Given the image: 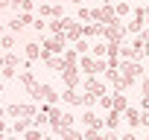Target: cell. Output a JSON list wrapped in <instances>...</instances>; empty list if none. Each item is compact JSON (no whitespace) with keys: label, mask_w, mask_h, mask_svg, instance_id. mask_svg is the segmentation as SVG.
<instances>
[{"label":"cell","mask_w":149,"mask_h":140,"mask_svg":"<svg viewBox=\"0 0 149 140\" xmlns=\"http://www.w3.org/2000/svg\"><path fill=\"white\" fill-rule=\"evenodd\" d=\"M140 76H143L140 61H120V91L132 88V85H134V79H140Z\"/></svg>","instance_id":"6da1fadb"},{"label":"cell","mask_w":149,"mask_h":140,"mask_svg":"<svg viewBox=\"0 0 149 140\" xmlns=\"http://www.w3.org/2000/svg\"><path fill=\"white\" fill-rule=\"evenodd\" d=\"M79 70H85L88 76H97V73H105V70H108V61L94 58V55H82L79 58Z\"/></svg>","instance_id":"7a4b0ae2"},{"label":"cell","mask_w":149,"mask_h":140,"mask_svg":"<svg viewBox=\"0 0 149 140\" xmlns=\"http://www.w3.org/2000/svg\"><path fill=\"white\" fill-rule=\"evenodd\" d=\"M91 18L94 21H100V24H105V26H111V24H117L120 18H117V12L111 9V6H97V9H91Z\"/></svg>","instance_id":"3957f363"},{"label":"cell","mask_w":149,"mask_h":140,"mask_svg":"<svg viewBox=\"0 0 149 140\" xmlns=\"http://www.w3.org/2000/svg\"><path fill=\"white\" fill-rule=\"evenodd\" d=\"M126 35H129V29L117 21V24L105 26V35H102V38H105V41H111V44H123V41H126Z\"/></svg>","instance_id":"277c9868"},{"label":"cell","mask_w":149,"mask_h":140,"mask_svg":"<svg viewBox=\"0 0 149 140\" xmlns=\"http://www.w3.org/2000/svg\"><path fill=\"white\" fill-rule=\"evenodd\" d=\"M64 32L61 35H50V38H44V47H41V53H50V55H58V53H64Z\"/></svg>","instance_id":"5b68a950"},{"label":"cell","mask_w":149,"mask_h":140,"mask_svg":"<svg viewBox=\"0 0 149 140\" xmlns=\"http://www.w3.org/2000/svg\"><path fill=\"white\" fill-rule=\"evenodd\" d=\"M29 96H32V99H44L47 105H56V102H58V94L53 91V85H41V82H38V88H35Z\"/></svg>","instance_id":"8992f818"},{"label":"cell","mask_w":149,"mask_h":140,"mask_svg":"<svg viewBox=\"0 0 149 140\" xmlns=\"http://www.w3.org/2000/svg\"><path fill=\"white\" fill-rule=\"evenodd\" d=\"M64 38H67V41H79V38H85V24H76L73 18H67V29H64Z\"/></svg>","instance_id":"52a82bcc"},{"label":"cell","mask_w":149,"mask_h":140,"mask_svg":"<svg viewBox=\"0 0 149 140\" xmlns=\"http://www.w3.org/2000/svg\"><path fill=\"white\" fill-rule=\"evenodd\" d=\"M61 79H64L67 88H79V64H67L61 70Z\"/></svg>","instance_id":"ba28073f"},{"label":"cell","mask_w":149,"mask_h":140,"mask_svg":"<svg viewBox=\"0 0 149 140\" xmlns=\"http://www.w3.org/2000/svg\"><path fill=\"white\" fill-rule=\"evenodd\" d=\"M85 94H94L97 99L105 96V82H100L97 76H88V79H85Z\"/></svg>","instance_id":"9c48e42d"},{"label":"cell","mask_w":149,"mask_h":140,"mask_svg":"<svg viewBox=\"0 0 149 140\" xmlns=\"http://www.w3.org/2000/svg\"><path fill=\"white\" fill-rule=\"evenodd\" d=\"M143 21H146V9H134V15H132V24H129L126 29L140 35V32H143Z\"/></svg>","instance_id":"30bf717a"},{"label":"cell","mask_w":149,"mask_h":140,"mask_svg":"<svg viewBox=\"0 0 149 140\" xmlns=\"http://www.w3.org/2000/svg\"><path fill=\"white\" fill-rule=\"evenodd\" d=\"M82 123H85V128H102V125H105V120H102V117H97L91 108L82 114Z\"/></svg>","instance_id":"8fae6325"},{"label":"cell","mask_w":149,"mask_h":140,"mask_svg":"<svg viewBox=\"0 0 149 140\" xmlns=\"http://www.w3.org/2000/svg\"><path fill=\"white\" fill-rule=\"evenodd\" d=\"M18 79H21V85L26 88V94H32V91L38 88V82H35V73H32V70H24V73H21Z\"/></svg>","instance_id":"7c38bea8"},{"label":"cell","mask_w":149,"mask_h":140,"mask_svg":"<svg viewBox=\"0 0 149 140\" xmlns=\"http://www.w3.org/2000/svg\"><path fill=\"white\" fill-rule=\"evenodd\" d=\"M123 117H126V123H129L132 128H137V125H143V120H140L143 114H140L137 108H126V111H123Z\"/></svg>","instance_id":"4fadbf2b"},{"label":"cell","mask_w":149,"mask_h":140,"mask_svg":"<svg viewBox=\"0 0 149 140\" xmlns=\"http://www.w3.org/2000/svg\"><path fill=\"white\" fill-rule=\"evenodd\" d=\"M29 128H32V117H18L12 125V134H26Z\"/></svg>","instance_id":"5bb4252c"},{"label":"cell","mask_w":149,"mask_h":140,"mask_svg":"<svg viewBox=\"0 0 149 140\" xmlns=\"http://www.w3.org/2000/svg\"><path fill=\"white\" fill-rule=\"evenodd\" d=\"M53 134L61 137V140H85V134L76 131V128H58V131H53Z\"/></svg>","instance_id":"9a60e30c"},{"label":"cell","mask_w":149,"mask_h":140,"mask_svg":"<svg viewBox=\"0 0 149 140\" xmlns=\"http://www.w3.org/2000/svg\"><path fill=\"white\" fill-rule=\"evenodd\" d=\"M24 55H26V61L32 64L35 58H41V47H38L35 41H29V44H24Z\"/></svg>","instance_id":"2e32d148"},{"label":"cell","mask_w":149,"mask_h":140,"mask_svg":"<svg viewBox=\"0 0 149 140\" xmlns=\"http://www.w3.org/2000/svg\"><path fill=\"white\" fill-rule=\"evenodd\" d=\"M61 96H64V102H67V105H82V94H76V88H67Z\"/></svg>","instance_id":"e0dca14e"},{"label":"cell","mask_w":149,"mask_h":140,"mask_svg":"<svg viewBox=\"0 0 149 140\" xmlns=\"http://www.w3.org/2000/svg\"><path fill=\"white\" fill-rule=\"evenodd\" d=\"M47 26H50L53 35H61V32L67 29V18H53V24H47Z\"/></svg>","instance_id":"ac0fdd59"},{"label":"cell","mask_w":149,"mask_h":140,"mask_svg":"<svg viewBox=\"0 0 149 140\" xmlns=\"http://www.w3.org/2000/svg\"><path fill=\"white\" fill-rule=\"evenodd\" d=\"M94 35H105V24H85V38Z\"/></svg>","instance_id":"d6986e66"},{"label":"cell","mask_w":149,"mask_h":140,"mask_svg":"<svg viewBox=\"0 0 149 140\" xmlns=\"http://www.w3.org/2000/svg\"><path fill=\"white\" fill-rule=\"evenodd\" d=\"M117 125H120V111H114V108H111V111H108V117H105V128H108V131H114Z\"/></svg>","instance_id":"ffe728a7"},{"label":"cell","mask_w":149,"mask_h":140,"mask_svg":"<svg viewBox=\"0 0 149 140\" xmlns=\"http://www.w3.org/2000/svg\"><path fill=\"white\" fill-rule=\"evenodd\" d=\"M126 108H129V102H126V96H123V94H114V111H120V114H123Z\"/></svg>","instance_id":"44dd1931"},{"label":"cell","mask_w":149,"mask_h":140,"mask_svg":"<svg viewBox=\"0 0 149 140\" xmlns=\"http://www.w3.org/2000/svg\"><path fill=\"white\" fill-rule=\"evenodd\" d=\"M85 140H105L102 128H85Z\"/></svg>","instance_id":"7402d4cb"},{"label":"cell","mask_w":149,"mask_h":140,"mask_svg":"<svg viewBox=\"0 0 149 140\" xmlns=\"http://www.w3.org/2000/svg\"><path fill=\"white\" fill-rule=\"evenodd\" d=\"M0 47H3V50L9 53V50L15 47V35H12V32H9V35H0Z\"/></svg>","instance_id":"603a6c76"},{"label":"cell","mask_w":149,"mask_h":140,"mask_svg":"<svg viewBox=\"0 0 149 140\" xmlns=\"http://www.w3.org/2000/svg\"><path fill=\"white\" fill-rule=\"evenodd\" d=\"M73 120H76V117H73L70 111H64V114H61V125H58V128H73ZM58 128H56V131H58Z\"/></svg>","instance_id":"cb8c5ba5"},{"label":"cell","mask_w":149,"mask_h":140,"mask_svg":"<svg viewBox=\"0 0 149 140\" xmlns=\"http://www.w3.org/2000/svg\"><path fill=\"white\" fill-rule=\"evenodd\" d=\"M91 50H94V58H102V55H108V41L105 44H94Z\"/></svg>","instance_id":"d4e9b609"},{"label":"cell","mask_w":149,"mask_h":140,"mask_svg":"<svg viewBox=\"0 0 149 140\" xmlns=\"http://www.w3.org/2000/svg\"><path fill=\"white\" fill-rule=\"evenodd\" d=\"M64 61L67 64H79V53L76 50H64Z\"/></svg>","instance_id":"484cf974"},{"label":"cell","mask_w":149,"mask_h":140,"mask_svg":"<svg viewBox=\"0 0 149 140\" xmlns=\"http://www.w3.org/2000/svg\"><path fill=\"white\" fill-rule=\"evenodd\" d=\"M114 12H117V18H126V15H129L132 9H129V3L123 0V3H117V6H114Z\"/></svg>","instance_id":"4316f807"},{"label":"cell","mask_w":149,"mask_h":140,"mask_svg":"<svg viewBox=\"0 0 149 140\" xmlns=\"http://www.w3.org/2000/svg\"><path fill=\"white\" fill-rule=\"evenodd\" d=\"M9 29H12V32H21V29H24V21H21V15H15V18L9 21Z\"/></svg>","instance_id":"83f0119b"},{"label":"cell","mask_w":149,"mask_h":140,"mask_svg":"<svg viewBox=\"0 0 149 140\" xmlns=\"http://www.w3.org/2000/svg\"><path fill=\"white\" fill-rule=\"evenodd\" d=\"M24 140H44V134H41V131H38L35 125H32V128H29V131L24 134Z\"/></svg>","instance_id":"f1b7e54d"},{"label":"cell","mask_w":149,"mask_h":140,"mask_svg":"<svg viewBox=\"0 0 149 140\" xmlns=\"http://www.w3.org/2000/svg\"><path fill=\"white\" fill-rule=\"evenodd\" d=\"M73 50H76V53H82V55H85V53L91 50V44H88L85 38H79V41H76V47H73Z\"/></svg>","instance_id":"f546056e"},{"label":"cell","mask_w":149,"mask_h":140,"mask_svg":"<svg viewBox=\"0 0 149 140\" xmlns=\"http://www.w3.org/2000/svg\"><path fill=\"white\" fill-rule=\"evenodd\" d=\"M3 58H6V67H18V53H12V50H9Z\"/></svg>","instance_id":"4dcf8cb0"},{"label":"cell","mask_w":149,"mask_h":140,"mask_svg":"<svg viewBox=\"0 0 149 140\" xmlns=\"http://www.w3.org/2000/svg\"><path fill=\"white\" fill-rule=\"evenodd\" d=\"M38 15H41V18H53V3H44V6L38 9Z\"/></svg>","instance_id":"1f68e13d"},{"label":"cell","mask_w":149,"mask_h":140,"mask_svg":"<svg viewBox=\"0 0 149 140\" xmlns=\"http://www.w3.org/2000/svg\"><path fill=\"white\" fill-rule=\"evenodd\" d=\"M100 105H102L105 111H111V108H114V96H100Z\"/></svg>","instance_id":"d6a6232c"},{"label":"cell","mask_w":149,"mask_h":140,"mask_svg":"<svg viewBox=\"0 0 149 140\" xmlns=\"http://www.w3.org/2000/svg\"><path fill=\"white\" fill-rule=\"evenodd\" d=\"M79 21H94V18H91V9H88V6H79Z\"/></svg>","instance_id":"836d02e7"},{"label":"cell","mask_w":149,"mask_h":140,"mask_svg":"<svg viewBox=\"0 0 149 140\" xmlns=\"http://www.w3.org/2000/svg\"><path fill=\"white\" fill-rule=\"evenodd\" d=\"M32 29H38V32H44V29H47V21H44V18H38V21L32 24Z\"/></svg>","instance_id":"e575fe53"},{"label":"cell","mask_w":149,"mask_h":140,"mask_svg":"<svg viewBox=\"0 0 149 140\" xmlns=\"http://www.w3.org/2000/svg\"><path fill=\"white\" fill-rule=\"evenodd\" d=\"M0 73H3V79H15V67H3Z\"/></svg>","instance_id":"d590c367"},{"label":"cell","mask_w":149,"mask_h":140,"mask_svg":"<svg viewBox=\"0 0 149 140\" xmlns=\"http://www.w3.org/2000/svg\"><path fill=\"white\" fill-rule=\"evenodd\" d=\"M32 9H35L32 0H24V3H21V12H32Z\"/></svg>","instance_id":"8d00e7d4"},{"label":"cell","mask_w":149,"mask_h":140,"mask_svg":"<svg viewBox=\"0 0 149 140\" xmlns=\"http://www.w3.org/2000/svg\"><path fill=\"white\" fill-rule=\"evenodd\" d=\"M61 12H64V9H61V3H53V18H64Z\"/></svg>","instance_id":"74e56055"},{"label":"cell","mask_w":149,"mask_h":140,"mask_svg":"<svg viewBox=\"0 0 149 140\" xmlns=\"http://www.w3.org/2000/svg\"><path fill=\"white\" fill-rule=\"evenodd\" d=\"M140 91H143V96H149V76L140 82Z\"/></svg>","instance_id":"f35d334b"},{"label":"cell","mask_w":149,"mask_h":140,"mask_svg":"<svg viewBox=\"0 0 149 140\" xmlns=\"http://www.w3.org/2000/svg\"><path fill=\"white\" fill-rule=\"evenodd\" d=\"M6 131H9V128H6V123L0 120V140H6Z\"/></svg>","instance_id":"ab89813d"},{"label":"cell","mask_w":149,"mask_h":140,"mask_svg":"<svg viewBox=\"0 0 149 140\" xmlns=\"http://www.w3.org/2000/svg\"><path fill=\"white\" fill-rule=\"evenodd\" d=\"M140 120H143V125H149V111H143V117H140Z\"/></svg>","instance_id":"60d3db41"},{"label":"cell","mask_w":149,"mask_h":140,"mask_svg":"<svg viewBox=\"0 0 149 140\" xmlns=\"http://www.w3.org/2000/svg\"><path fill=\"white\" fill-rule=\"evenodd\" d=\"M105 140H120V137H117L114 131H108V134H105Z\"/></svg>","instance_id":"b9f144b4"},{"label":"cell","mask_w":149,"mask_h":140,"mask_svg":"<svg viewBox=\"0 0 149 140\" xmlns=\"http://www.w3.org/2000/svg\"><path fill=\"white\" fill-rule=\"evenodd\" d=\"M6 6H12V0H0V9H6Z\"/></svg>","instance_id":"7bdbcfd3"},{"label":"cell","mask_w":149,"mask_h":140,"mask_svg":"<svg viewBox=\"0 0 149 140\" xmlns=\"http://www.w3.org/2000/svg\"><path fill=\"white\" fill-rule=\"evenodd\" d=\"M21 3H24V0H12V9H21Z\"/></svg>","instance_id":"ee69618b"},{"label":"cell","mask_w":149,"mask_h":140,"mask_svg":"<svg viewBox=\"0 0 149 140\" xmlns=\"http://www.w3.org/2000/svg\"><path fill=\"white\" fill-rule=\"evenodd\" d=\"M120 140H134V134H132V131H129V134H123V137H120Z\"/></svg>","instance_id":"f6af8a7d"},{"label":"cell","mask_w":149,"mask_h":140,"mask_svg":"<svg viewBox=\"0 0 149 140\" xmlns=\"http://www.w3.org/2000/svg\"><path fill=\"white\" fill-rule=\"evenodd\" d=\"M143 111H149V96H143Z\"/></svg>","instance_id":"bcb514c9"},{"label":"cell","mask_w":149,"mask_h":140,"mask_svg":"<svg viewBox=\"0 0 149 140\" xmlns=\"http://www.w3.org/2000/svg\"><path fill=\"white\" fill-rule=\"evenodd\" d=\"M3 67H6V58H3V55H0V70H3Z\"/></svg>","instance_id":"7dc6e473"},{"label":"cell","mask_w":149,"mask_h":140,"mask_svg":"<svg viewBox=\"0 0 149 140\" xmlns=\"http://www.w3.org/2000/svg\"><path fill=\"white\" fill-rule=\"evenodd\" d=\"M100 3H102V6H111V0H100Z\"/></svg>","instance_id":"c3c4849f"},{"label":"cell","mask_w":149,"mask_h":140,"mask_svg":"<svg viewBox=\"0 0 149 140\" xmlns=\"http://www.w3.org/2000/svg\"><path fill=\"white\" fill-rule=\"evenodd\" d=\"M6 140H24V137H18V134H15V137H6Z\"/></svg>","instance_id":"681fc988"},{"label":"cell","mask_w":149,"mask_h":140,"mask_svg":"<svg viewBox=\"0 0 149 140\" xmlns=\"http://www.w3.org/2000/svg\"><path fill=\"white\" fill-rule=\"evenodd\" d=\"M70 3H76V6H82V0H70Z\"/></svg>","instance_id":"f907efd6"},{"label":"cell","mask_w":149,"mask_h":140,"mask_svg":"<svg viewBox=\"0 0 149 140\" xmlns=\"http://www.w3.org/2000/svg\"><path fill=\"white\" fill-rule=\"evenodd\" d=\"M146 24H149V6H146Z\"/></svg>","instance_id":"816d5d0a"},{"label":"cell","mask_w":149,"mask_h":140,"mask_svg":"<svg viewBox=\"0 0 149 140\" xmlns=\"http://www.w3.org/2000/svg\"><path fill=\"white\" fill-rule=\"evenodd\" d=\"M0 35H6V32H3V24H0Z\"/></svg>","instance_id":"f5cc1de1"},{"label":"cell","mask_w":149,"mask_h":140,"mask_svg":"<svg viewBox=\"0 0 149 140\" xmlns=\"http://www.w3.org/2000/svg\"><path fill=\"white\" fill-rule=\"evenodd\" d=\"M0 94H3V82H0Z\"/></svg>","instance_id":"db71d44e"},{"label":"cell","mask_w":149,"mask_h":140,"mask_svg":"<svg viewBox=\"0 0 149 140\" xmlns=\"http://www.w3.org/2000/svg\"><path fill=\"white\" fill-rule=\"evenodd\" d=\"M56 3H61V0H56Z\"/></svg>","instance_id":"11a10c76"},{"label":"cell","mask_w":149,"mask_h":140,"mask_svg":"<svg viewBox=\"0 0 149 140\" xmlns=\"http://www.w3.org/2000/svg\"><path fill=\"white\" fill-rule=\"evenodd\" d=\"M146 140H149V137H146Z\"/></svg>","instance_id":"9f6ffc18"}]
</instances>
